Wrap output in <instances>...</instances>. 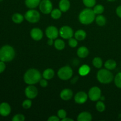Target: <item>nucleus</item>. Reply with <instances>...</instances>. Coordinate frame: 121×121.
<instances>
[{
	"label": "nucleus",
	"instance_id": "1",
	"mask_svg": "<svg viewBox=\"0 0 121 121\" xmlns=\"http://www.w3.org/2000/svg\"><path fill=\"white\" fill-rule=\"evenodd\" d=\"M41 79V74L38 70L30 69L28 70L24 76V80L27 85H35Z\"/></svg>",
	"mask_w": 121,
	"mask_h": 121
},
{
	"label": "nucleus",
	"instance_id": "2",
	"mask_svg": "<svg viewBox=\"0 0 121 121\" xmlns=\"http://www.w3.org/2000/svg\"><path fill=\"white\" fill-rule=\"evenodd\" d=\"M14 48L9 45H5L0 48V61L8 62L14 59L15 57Z\"/></svg>",
	"mask_w": 121,
	"mask_h": 121
},
{
	"label": "nucleus",
	"instance_id": "3",
	"mask_svg": "<svg viewBox=\"0 0 121 121\" xmlns=\"http://www.w3.org/2000/svg\"><path fill=\"white\" fill-rule=\"evenodd\" d=\"M79 19L82 24L88 25L92 23L95 19V14L93 9L86 8L82 11L79 16Z\"/></svg>",
	"mask_w": 121,
	"mask_h": 121
},
{
	"label": "nucleus",
	"instance_id": "4",
	"mask_svg": "<svg viewBox=\"0 0 121 121\" xmlns=\"http://www.w3.org/2000/svg\"><path fill=\"white\" fill-rule=\"evenodd\" d=\"M97 79L101 83L108 84L112 82L113 75L108 69H100L97 73Z\"/></svg>",
	"mask_w": 121,
	"mask_h": 121
},
{
	"label": "nucleus",
	"instance_id": "5",
	"mask_svg": "<svg viewBox=\"0 0 121 121\" xmlns=\"http://www.w3.org/2000/svg\"><path fill=\"white\" fill-rule=\"evenodd\" d=\"M57 75L61 80H67L72 78L73 75V70L69 66H64L59 70Z\"/></svg>",
	"mask_w": 121,
	"mask_h": 121
},
{
	"label": "nucleus",
	"instance_id": "6",
	"mask_svg": "<svg viewBox=\"0 0 121 121\" xmlns=\"http://www.w3.org/2000/svg\"><path fill=\"white\" fill-rule=\"evenodd\" d=\"M24 17L28 22L31 23H36L40 20V14L37 11L31 9L26 12Z\"/></svg>",
	"mask_w": 121,
	"mask_h": 121
},
{
	"label": "nucleus",
	"instance_id": "7",
	"mask_svg": "<svg viewBox=\"0 0 121 121\" xmlns=\"http://www.w3.org/2000/svg\"><path fill=\"white\" fill-rule=\"evenodd\" d=\"M39 6L41 13L45 14L51 13L53 9V5L50 0H43L40 2Z\"/></svg>",
	"mask_w": 121,
	"mask_h": 121
},
{
	"label": "nucleus",
	"instance_id": "8",
	"mask_svg": "<svg viewBox=\"0 0 121 121\" xmlns=\"http://www.w3.org/2000/svg\"><path fill=\"white\" fill-rule=\"evenodd\" d=\"M88 96L90 99L92 101L98 100L101 96V90L96 86L92 87L89 91Z\"/></svg>",
	"mask_w": 121,
	"mask_h": 121
},
{
	"label": "nucleus",
	"instance_id": "9",
	"mask_svg": "<svg viewBox=\"0 0 121 121\" xmlns=\"http://www.w3.org/2000/svg\"><path fill=\"white\" fill-rule=\"evenodd\" d=\"M60 36L65 39H70L73 36V31L69 26H65L61 27L59 31Z\"/></svg>",
	"mask_w": 121,
	"mask_h": 121
},
{
	"label": "nucleus",
	"instance_id": "10",
	"mask_svg": "<svg viewBox=\"0 0 121 121\" xmlns=\"http://www.w3.org/2000/svg\"><path fill=\"white\" fill-rule=\"evenodd\" d=\"M25 94L28 99H34L38 95V90L33 85H30L25 89Z\"/></svg>",
	"mask_w": 121,
	"mask_h": 121
},
{
	"label": "nucleus",
	"instance_id": "11",
	"mask_svg": "<svg viewBox=\"0 0 121 121\" xmlns=\"http://www.w3.org/2000/svg\"><path fill=\"white\" fill-rule=\"evenodd\" d=\"M46 34L47 37L50 39H56L59 35V31L54 26H49L46 30Z\"/></svg>",
	"mask_w": 121,
	"mask_h": 121
},
{
	"label": "nucleus",
	"instance_id": "12",
	"mask_svg": "<svg viewBox=\"0 0 121 121\" xmlns=\"http://www.w3.org/2000/svg\"><path fill=\"white\" fill-rule=\"evenodd\" d=\"M87 95L84 92H79L74 96V100L77 104H83L87 100Z\"/></svg>",
	"mask_w": 121,
	"mask_h": 121
},
{
	"label": "nucleus",
	"instance_id": "13",
	"mask_svg": "<svg viewBox=\"0 0 121 121\" xmlns=\"http://www.w3.org/2000/svg\"><path fill=\"white\" fill-rule=\"evenodd\" d=\"M30 35L32 39L35 41H39L41 40L43 36V32L40 28H34L31 30Z\"/></svg>",
	"mask_w": 121,
	"mask_h": 121
},
{
	"label": "nucleus",
	"instance_id": "14",
	"mask_svg": "<svg viewBox=\"0 0 121 121\" xmlns=\"http://www.w3.org/2000/svg\"><path fill=\"white\" fill-rule=\"evenodd\" d=\"M11 107L8 104L3 102L0 104V115L2 117H7L10 113Z\"/></svg>",
	"mask_w": 121,
	"mask_h": 121
},
{
	"label": "nucleus",
	"instance_id": "15",
	"mask_svg": "<svg viewBox=\"0 0 121 121\" xmlns=\"http://www.w3.org/2000/svg\"><path fill=\"white\" fill-rule=\"evenodd\" d=\"M60 98L64 100H70L73 96V92L69 89H65L60 94Z\"/></svg>",
	"mask_w": 121,
	"mask_h": 121
},
{
	"label": "nucleus",
	"instance_id": "16",
	"mask_svg": "<svg viewBox=\"0 0 121 121\" xmlns=\"http://www.w3.org/2000/svg\"><path fill=\"white\" fill-rule=\"evenodd\" d=\"M92 115L87 112H82L78 117V121H92Z\"/></svg>",
	"mask_w": 121,
	"mask_h": 121
},
{
	"label": "nucleus",
	"instance_id": "17",
	"mask_svg": "<svg viewBox=\"0 0 121 121\" xmlns=\"http://www.w3.org/2000/svg\"><path fill=\"white\" fill-rule=\"evenodd\" d=\"M59 8L62 12H66L70 7V3L69 0H60L59 2Z\"/></svg>",
	"mask_w": 121,
	"mask_h": 121
},
{
	"label": "nucleus",
	"instance_id": "18",
	"mask_svg": "<svg viewBox=\"0 0 121 121\" xmlns=\"http://www.w3.org/2000/svg\"><path fill=\"white\" fill-rule=\"evenodd\" d=\"M89 53V50L87 49V47H80L78 48V52H77V54L78 56L80 58H85L88 56Z\"/></svg>",
	"mask_w": 121,
	"mask_h": 121
},
{
	"label": "nucleus",
	"instance_id": "19",
	"mask_svg": "<svg viewBox=\"0 0 121 121\" xmlns=\"http://www.w3.org/2000/svg\"><path fill=\"white\" fill-rule=\"evenodd\" d=\"M41 1L40 0H26L25 4L28 8L30 9L35 8L40 4Z\"/></svg>",
	"mask_w": 121,
	"mask_h": 121
},
{
	"label": "nucleus",
	"instance_id": "20",
	"mask_svg": "<svg viewBox=\"0 0 121 121\" xmlns=\"http://www.w3.org/2000/svg\"><path fill=\"white\" fill-rule=\"evenodd\" d=\"M74 37L77 40L82 41V40H85V39L86 38V33L83 30H79L76 31L75 34H74Z\"/></svg>",
	"mask_w": 121,
	"mask_h": 121
},
{
	"label": "nucleus",
	"instance_id": "21",
	"mask_svg": "<svg viewBox=\"0 0 121 121\" xmlns=\"http://www.w3.org/2000/svg\"><path fill=\"white\" fill-rule=\"evenodd\" d=\"M54 76V72L52 69H47L44 71L43 73V76L44 79H46L47 80H50L52 79Z\"/></svg>",
	"mask_w": 121,
	"mask_h": 121
},
{
	"label": "nucleus",
	"instance_id": "22",
	"mask_svg": "<svg viewBox=\"0 0 121 121\" xmlns=\"http://www.w3.org/2000/svg\"><path fill=\"white\" fill-rule=\"evenodd\" d=\"M105 67L107 69L112 70L115 69L117 67V62L114 60L109 59L105 62Z\"/></svg>",
	"mask_w": 121,
	"mask_h": 121
},
{
	"label": "nucleus",
	"instance_id": "23",
	"mask_svg": "<svg viewBox=\"0 0 121 121\" xmlns=\"http://www.w3.org/2000/svg\"><path fill=\"white\" fill-rule=\"evenodd\" d=\"M90 71H91V68L89 66L86 65H84L80 67L79 70V73L80 76H85L89 74Z\"/></svg>",
	"mask_w": 121,
	"mask_h": 121
},
{
	"label": "nucleus",
	"instance_id": "24",
	"mask_svg": "<svg viewBox=\"0 0 121 121\" xmlns=\"http://www.w3.org/2000/svg\"><path fill=\"white\" fill-rule=\"evenodd\" d=\"M12 20L16 24H20L23 21L24 17L19 13H15L12 17Z\"/></svg>",
	"mask_w": 121,
	"mask_h": 121
},
{
	"label": "nucleus",
	"instance_id": "25",
	"mask_svg": "<svg viewBox=\"0 0 121 121\" xmlns=\"http://www.w3.org/2000/svg\"><path fill=\"white\" fill-rule=\"evenodd\" d=\"M54 47L56 49L59 50H61L64 49L65 47V43L63 40L58 39L56 40L54 43Z\"/></svg>",
	"mask_w": 121,
	"mask_h": 121
},
{
	"label": "nucleus",
	"instance_id": "26",
	"mask_svg": "<svg viewBox=\"0 0 121 121\" xmlns=\"http://www.w3.org/2000/svg\"><path fill=\"white\" fill-rule=\"evenodd\" d=\"M96 24L99 26H105L106 22V20L105 17L103 15H98L96 17Z\"/></svg>",
	"mask_w": 121,
	"mask_h": 121
},
{
	"label": "nucleus",
	"instance_id": "27",
	"mask_svg": "<svg viewBox=\"0 0 121 121\" xmlns=\"http://www.w3.org/2000/svg\"><path fill=\"white\" fill-rule=\"evenodd\" d=\"M51 16L53 19L57 20L61 16V11L60 9H54L51 12Z\"/></svg>",
	"mask_w": 121,
	"mask_h": 121
},
{
	"label": "nucleus",
	"instance_id": "28",
	"mask_svg": "<svg viewBox=\"0 0 121 121\" xmlns=\"http://www.w3.org/2000/svg\"><path fill=\"white\" fill-rule=\"evenodd\" d=\"M93 65L96 67V68L99 69L102 66L103 62L102 59L100 57H95L93 59V61H92Z\"/></svg>",
	"mask_w": 121,
	"mask_h": 121
},
{
	"label": "nucleus",
	"instance_id": "29",
	"mask_svg": "<svg viewBox=\"0 0 121 121\" xmlns=\"http://www.w3.org/2000/svg\"><path fill=\"white\" fill-rule=\"evenodd\" d=\"M93 11H94L95 14H98V15H100V14H102L104 11V7L102 5H97L93 8Z\"/></svg>",
	"mask_w": 121,
	"mask_h": 121
},
{
	"label": "nucleus",
	"instance_id": "30",
	"mask_svg": "<svg viewBox=\"0 0 121 121\" xmlns=\"http://www.w3.org/2000/svg\"><path fill=\"white\" fill-rule=\"evenodd\" d=\"M115 84L118 88L121 89V72H119L116 75L114 79Z\"/></svg>",
	"mask_w": 121,
	"mask_h": 121
},
{
	"label": "nucleus",
	"instance_id": "31",
	"mask_svg": "<svg viewBox=\"0 0 121 121\" xmlns=\"http://www.w3.org/2000/svg\"><path fill=\"white\" fill-rule=\"evenodd\" d=\"M83 2L86 7L91 8L96 4V0H83Z\"/></svg>",
	"mask_w": 121,
	"mask_h": 121
},
{
	"label": "nucleus",
	"instance_id": "32",
	"mask_svg": "<svg viewBox=\"0 0 121 121\" xmlns=\"http://www.w3.org/2000/svg\"><path fill=\"white\" fill-rule=\"evenodd\" d=\"M96 108L98 111L100 112H102L105 111V105L102 102L99 101L97 102L96 105Z\"/></svg>",
	"mask_w": 121,
	"mask_h": 121
},
{
	"label": "nucleus",
	"instance_id": "33",
	"mask_svg": "<svg viewBox=\"0 0 121 121\" xmlns=\"http://www.w3.org/2000/svg\"><path fill=\"white\" fill-rule=\"evenodd\" d=\"M25 120V117L23 115L17 114L12 119L13 121H24Z\"/></svg>",
	"mask_w": 121,
	"mask_h": 121
},
{
	"label": "nucleus",
	"instance_id": "34",
	"mask_svg": "<svg viewBox=\"0 0 121 121\" xmlns=\"http://www.w3.org/2000/svg\"><path fill=\"white\" fill-rule=\"evenodd\" d=\"M78 41L76 39H73V38H70L69 40V45L72 48H74L78 46Z\"/></svg>",
	"mask_w": 121,
	"mask_h": 121
},
{
	"label": "nucleus",
	"instance_id": "35",
	"mask_svg": "<svg viewBox=\"0 0 121 121\" xmlns=\"http://www.w3.org/2000/svg\"><path fill=\"white\" fill-rule=\"evenodd\" d=\"M32 102L31 101V100L30 99H27V100H25L24 101L22 102V107L24 109H29L30 108L31 106Z\"/></svg>",
	"mask_w": 121,
	"mask_h": 121
},
{
	"label": "nucleus",
	"instance_id": "36",
	"mask_svg": "<svg viewBox=\"0 0 121 121\" xmlns=\"http://www.w3.org/2000/svg\"><path fill=\"white\" fill-rule=\"evenodd\" d=\"M57 115L60 119H63L64 118H65L67 115V113H66V111H65L64 109H60L57 112Z\"/></svg>",
	"mask_w": 121,
	"mask_h": 121
},
{
	"label": "nucleus",
	"instance_id": "37",
	"mask_svg": "<svg viewBox=\"0 0 121 121\" xmlns=\"http://www.w3.org/2000/svg\"><path fill=\"white\" fill-rule=\"evenodd\" d=\"M40 85L41 87H45L47 86L48 85V83H47V79H41L40 80Z\"/></svg>",
	"mask_w": 121,
	"mask_h": 121
},
{
	"label": "nucleus",
	"instance_id": "38",
	"mask_svg": "<svg viewBox=\"0 0 121 121\" xmlns=\"http://www.w3.org/2000/svg\"><path fill=\"white\" fill-rule=\"evenodd\" d=\"M5 64L2 61H0V73H2L5 69Z\"/></svg>",
	"mask_w": 121,
	"mask_h": 121
},
{
	"label": "nucleus",
	"instance_id": "39",
	"mask_svg": "<svg viewBox=\"0 0 121 121\" xmlns=\"http://www.w3.org/2000/svg\"><path fill=\"white\" fill-rule=\"evenodd\" d=\"M59 120H60V118L56 116H52L48 119V121H59Z\"/></svg>",
	"mask_w": 121,
	"mask_h": 121
},
{
	"label": "nucleus",
	"instance_id": "40",
	"mask_svg": "<svg viewBox=\"0 0 121 121\" xmlns=\"http://www.w3.org/2000/svg\"><path fill=\"white\" fill-rule=\"evenodd\" d=\"M116 13H117L118 16H119L121 18V5H119V7H117V9H116Z\"/></svg>",
	"mask_w": 121,
	"mask_h": 121
},
{
	"label": "nucleus",
	"instance_id": "41",
	"mask_svg": "<svg viewBox=\"0 0 121 121\" xmlns=\"http://www.w3.org/2000/svg\"><path fill=\"white\" fill-rule=\"evenodd\" d=\"M78 78H79V77H78V76L74 77V78H73V79H72V80H71V83H72V84L76 83V82L78 81Z\"/></svg>",
	"mask_w": 121,
	"mask_h": 121
},
{
	"label": "nucleus",
	"instance_id": "42",
	"mask_svg": "<svg viewBox=\"0 0 121 121\" xmlns=\"http://www.w3.org/2000/svg\"><path fill=\"white\" fill-rule=\"evenodd\" d=\"M47 44H48L49 46H52V45H53V39H50L48 40V41H47Z\"/></svg>",
	"mask_w": 121,
	"mask_h": 121
},
{
	"label": "nucleus",
	"instance_id": "43",
	"mask_svg": "<svg viewBox=\"0 0 121 121\" xmlns=\"http://www.w3.org/2000/svg\"><path fill=\"white\" fill-rule=\"evenodd\" d=\"M62 120V121H73L74 120L72 119H71V118H64V119H61Z\"/></svg>",
	"mask_w": 121,
	"mask_h": 121
},
{
	"label": "nucleus",
	"instance_id": "44",
	"mask_svg": "<svg viewBox=\"0 0 121 121\" xmlns=\"http://www.w3.org/2000/svg\"><path fill=\"white\" fill-rule=\"evenodd\" d=\"M2 1V0H0V2H1V1Z\"/></svg>",
	"mask_w": 121,
	"mask_h": 121
}]
</instances>
